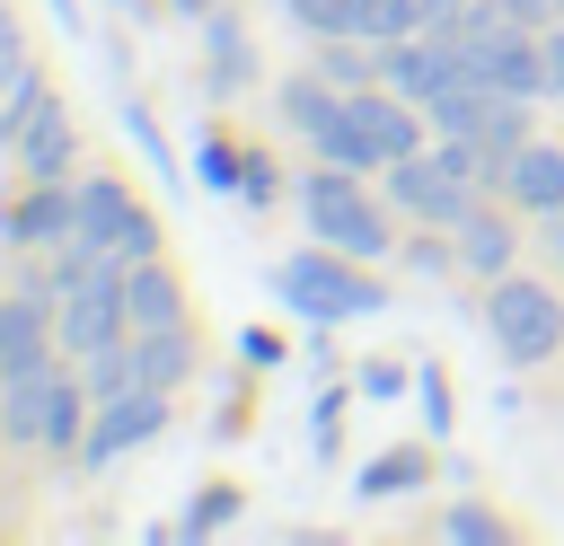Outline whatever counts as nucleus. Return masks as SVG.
<instances>
[{"label": "nucleus", "mask_w": 564, "mask_h": 546, "mask_svg": "<svg viewBox=\"0 0 564 546\" xmlns=\"http://www.w3.org/2000/svg\"><path fill=\"white\" fill-rule=\"evenodd\" d=\"M485 335H494V352H502L511 370H538V361L564 352V299H555L546 282H529V273H494V291H485Z\"/></svg>", "instance_id": "39448f33"}, {"label": "nucleus", "mask_w": 564, "mask_h": 546, "mask_svg": "<svg viewBox=\"0 0 564 546\" xmlns=\"http://www.w3.org/2000/svg\"><path fill=\"white\" fill-rule=\"evenodd\" d=\"M194 176H203L212 194H229V185H238V150H229V141H203V159H194Z\"/></svg>", "instance_id": "a878e982"}, {"label": "nucleus", "mask_w": 564, "mask_h": 546, "mask_svg": "<svg viewBox=\"0 0 564 546\" xmlns=\"http://www.w3.org/2000/svg\"><path fill=\"white\" fill-rule=\"evenodd\" d=\"M335 106H344V88H335L326 70H308V79H282V97H273V114H282L300 141H317V123H326Z\"/></svg>", "instance_id": "6ab92c4d"}, {"label": "nucleus", "mask_w": 564, "mask_h": 546, "mask_svg": "<svg viewBox=\"0 0 564 546\" xmlns=\"http://www.w3.org/2000/svg\"><path fill=\"white\" fill-rule=\"evenodd\" d=\"M79 247H97V255H115V264H141V255H159V220L132 203V185H115V176H79V229H70Z\"/></svg>", "instance_id": "0eeeda50"}, {"label": "nucleus", "mask_w": 564, "mask_h": 546, "mask_svg": "<svg viewBox=\"0 0 564 546\" xmlns=\"http://www.w3.org/2000/svg\"><path fill=\"white\" fill-rule=\"evenodd\" d=\"M123 291H132V335H141V326H185V291H176V273H167L159 255H141V264L123 273Z\"/></svg>", "instance_id": "f3484780"}, {"label": "nucleus", "mask_w": 564, "mask_h": 546, "mask_svg": "<svg viewBox=\"0 0 564 546\" xmlns=\"http://www.w3.org/2000/svg\"><path fill=\"white\" fill-rule=\"evenodd\" d=\"M0 440H9V370H0Z\"/></svg>", "instance_id": "f704fd0d"}, {"label": "nucleus", "mask_w": 564, "mask_h": 546, "mask_svg": "<svg viewBox=\"0 0 564 546\" xmlns=\"http://www.w3.org/2000/svg\"><path fill=\"white\" fill-rule=\"evenodd\" d=\"M79 229V185L70 176H26V194L0 211V238L9 247H62Z\"/></svg>", "instance_id": "ddd939ff"}, {"label": "nucleus", "mask_w": 564, "mask_h": 546, "mask_svg": "<svg viewBox=\"0 0 564 546\" xmlns=\"http://www.w3.org/2000/svg\"><path fill=\"white\" fill-rule=\"evenodd\" d=\"M388 203L405 220H432V229H458L476 211V176H458L441 150H414V159H388Z\"/></svg>", "instance_id": "1a4fd4ad"}, {"label": "nucleus", "mask_w": 564, "mask_h": 546, "mask_svg": "<svg viewBox=\"0 0 564 546\" xmlns=\"http://www.w3.org/2000/svg\"><path fill=\"white\" fill-rule=\"evenodd\" d=\"M123 132L141 141V159H150L159 176H176V159H167V141H159V114H150V106H132V97H123Z\"/></svg>", "instance_id": "4be33fe9"}, {"label": "nucleus", "mask_w": 564, "mask_h": 546, "mask_svg": "<svg viewBox=\"0 0 564 546\" xmlns=\"http://www.w3.org/2000/svg\"><path fill=\"white\" fill-rule=\"evenodd\" d=\"M405 264H414V273H441V264H449V247H432V238H405Z\"/></svg>", "instance_id": "c85d7f7f"}, {"label": "nucleus", "mask_w": 564, "mask_h": 546, "mask_svg": "<svg viewBox=\"0 0 564 546\" xmlns=\"http://www.w3.org/2000/svg\"><path fill=\"white\" fill-rule=\"evenodd\" d=\"M159 432H167V387H123V396H97L79 458H88V467H115V458L150 449Z\"/></svg>", "instance_id": "9d476101"}, {"label": "nucleus", "mask_w": 564, "mask_h": 546, "mask_svg": "<svg viewBox=\"0 0 564 546\" xmlns=\"http://www.w3.org/2000/svg\"><path fill=\"white\" fill-rule=\"evenodd\" d=\"M53 18H62V26H79V0H53Z\"/></svg>", "instance_id": "72a5a7b5"}, {"label": "nucleus", "mask_w": 564, "mask_h": 546, "mask_svg": "<svg viewBox=\"0 0 564 546\" xmlns=\"http://www.w3.org/2000/svg\"><path fill=\"white\" fill-rule=\"evenodd\" d=\"M44 291H53V282H35V291H0V370H9V379L62 361V308H53Z\"/></svg>", "instance_id": "f8f14e48"}, {"label": "nucleus", "mask_w": 564, "mask_h": 546, "mask_svg": "<svg viewBox=\"0 0 564 546\" xmlns=\"http://www.w3.org/2000/svg\"><path fill=\"white\" fill-rule=\"evenodd\" d=\"M26 70H35V62H26V35H18V18L0 9V97H9V88H18Z\"/></svg>", "instance_id": "393cba45"}, {"label": "nucleus", "mask_w": 564, "mask_h": 546, "mask_svg": "<svg viewBox=\"0 0 564 546\" xmlns=\"http://www.w3.org/2000/svg\"><path fill=\"white\" fill-rule=\"evenodd\" d=\"M88 379H70L62 361H44V370H18L9 379V440H26V449H79L88 440Z\"/></svg>", "instance_id": "423d86ee"}, {"label": "nucleus", "mask_w": 564, "mask_h": 546, "mask_svg": "<svg viewBox=\"0 0 564 546\" xmlns=\"http://www.w3.org/2000/svg\"><path fill=\"white\" fill-rule=\"evenodd\" d=\"M273 291H282V308L291 317H308V326H344V317H370V308H388V291L361 273V255H344V247H300V255H282L273 264Z\"/></svg>", "instance_id": "f03ea898"}, {"label": "nucleus", "mask_w": 564, "mask_h": 546, "mask_svg": "<svg viewBox=\"0 0 564 546\" xmlns=\"http://www.w3.org/2000/svg\"><path fill=\"white\" fill-rule=\"evenodd\" d=\"M335 423H344V387L317 396V449H335Z\"/></svg>", "instance_id": "cd10ccee"}, {"label": "nucleus", "mask_w": 564, "mask_h": 546, "mask_svg": "<svg viewBox=\"0 0 564 546\" xmlns=\"http://www.w3.org/2000/svg\"><path fill=\"white\" fill-rule=\"evenodd\" d=\"M502 203L520 211H564V150L555 141H520L502 159Z\"/></svg>", "instance_id": "4468645a"}, {"label": "nucleus", "mask_w": 564, "mask_h": 546, "mask_svg": "<svg viewBox=\"0 0 564 546\" xmlns=\"http://www.w3.org/2000/svg\"><path fill=\"white\" fill-rule=\"evenodd\" d=\"M441 537H458V546H502V520H494V511H476V502H458V511L441 520Z\"/></svg>", "instance_id": "5701e85b"}, {"label": "nucleus", "mask_w": 564, "mask_h": 546, "mask_svg": "<svg viewBox=\"0 0 564 546\" xmlns=\"http://www.w3.org/2000/svg\"><path fill=\"white\" fill-rule=\"evenodd\" d=\"M0 150H9L26 176H70L79 123H70V106L53 97V79H44V70H26V79L0 97Z\"/></svg>", "instance_id": "20e7f679"}, {"label": "nucleus", "mask_w": 564, "mask_h": 546, "mask_svg": "<svg viewBox=\"0 0 564 546\" xmlns=\"http://www.w3.org/2000/svg\"><path fill=\"white\" fill-rule=\"evenodd\" d=\"M458 53L476 62L485 88H502V97H520V106H538V97L555 88V70H546V35H529V26H494L485 44H458Z\"/></svg>", "instance_id": "9b49d317"}, {"label": "nucleus", "mask_w": 564, "mask_h": 546, "mask_svg": "<svg viewBox=\"0 0 564 546\" xmlns=\"http://www.w3.org/2000/svg\"><path fill=\"white\" fill-rule=\"evenodd\" d=\"M423 9H458V0H423Z\"/></svg>", "instance_id": "e433bc0d"}, {"label": "nucleus", "mask_w": 564, "mask_h": 546, "mask_svg": "<svg viewBox=\"0 0 564 546\" xmlns=\"http://www.w3.org/2000/svg\"><path fill=\"white\" fill-rule=\"evenodd\" d=\"M414 405H423V432H449V379H441L432 361L414 370Z\"/></svg>", "instance_id": "b1692460"}, {"label": "nucleus", "mask_w": 564, "mask_h": 546, "mask_svg": "<svg viewBox=\"0 0 564 546\" xmlns=\"http://www.w3.org/2000/svg\"><path fill=\"white\" fill-rule=\"evenodd\" d=\"M238 352H247V361H256V370H282V343H273V335H264V326H247V335H238Z\"/></svg>", "instance_id": "bb28decb"}, {"label": "nucleus", "mask_w": 564, "mask_h": 546, "mask_svg": "<svg viewBox=\"0 0 564 546\" xmlns=\"http://www.w3.org/2000/svg\"><path fill=\"white\" fill-rule=\"evenodd\" d=\"M300 211H308V229H317L326 247H344V255H361V264L397 247V229H388V211H397V203H379V194L361 185V167L317 159V167H308V185H300Z\"/></svg>", "instance_id": "7ed1b4c3"}, {"label": "nucleus", "mask_w": 564, "mask_h": 546, "mask_svg": "<svg viewBox=\"0 0 564 546\" xmlns=\"http://www.w3.org/2000/svg\"><path fill=\"white\" fill-rule=\"evenodd\" d=\"M546 255L564 264V211H546Z\"/></svg>", "instance_id": "473e14b6"}, {"label": "nucleus", "mask_w": 564, "mask_h": 546, "mask_svg": "<svg viewBox=\"0 0 564 546\" xmlns=\"http://www.w3.org/2000/svg\"><path fill=\"white\" fill-rule=\"evenodd\" d=\"M414 484H423V449H388V458H370V467L352 476L361 502H388V493H414Z\"/></svg>", "instance_id": "aec40b11"}, {"label": "nucleus", "mask_w": 564, "mask_h": 546, "mask_svg": "<svg viewBox=\"0 0 564 546\" xmlns=\"http://www.w3.org/2000/svg\"><path fill=\"white\" fill-rule=\"evenodd\" d=\"M546 70H555V88H564V18L546 26Z\"/></svg>", "instance_id": "7c9ffc66"}, {"label": "nucleus", "mask_w": 564, "mask_h": 546, "mask_svg": "<svg viewBox=\"0 0 564 546\" xmlns=\"http://www.w3.org/2000/svg\"><path fill=\"white\" fill-rule=\"evenodd\" d=\"M423 123H432V114H423L414 97H397V88H344V106L317 123L308 150L370 176V167H388V159H414V150H423Z\"/></svg>", "instance_id": "f257e3e1"}, {"label": "nucleus", "mask_w": 564, "mask_h": 546, "mask_svg": "<svg viewBox=\"0 0 564 546\" xmlns=\"http://www.w3.org/2000/svg\"><path fill=\"white\" fill-rule=\"evenodd\" d=\"M167 9H176V18H194V26H203V18H212V9H220V0H167Z\"/></svg>", "instance_id": "2f4dec72"}, {"label": "nucleus", "mask_w": 564, "mask_h": 546, "mask_svg": "<svg viewBox=\"0 0 564 546\" xmlns=\"http://www.w3.org/2000/svg\"><path fill=\"white\" fill-rule=\"evenodd\" d=\"M423 114H432V132L485 141L494 159H511V150L529 141V106H520V97H502V88H485V79H458V88H441Z\"/></svg>", "instance_id": "6e6552de"}, {"label": "nucleus", "mask_w": 564, "mask_h": 546, "mask_svg": "<svg viewBox=\"0 0 564 546\" xmlns=\"http://www.w3.org/2000/svg\"><path fill=\"white\" fill-rule=\"evenodd\" d=\"M229 520H238V493H229V484H203L176 528H185V537H212V528H229Z\"/></svg>", "instance_id": "412c9836"}, {"label": "nucleus", "mask_w": 564, "mask_h": 546, "mask_svg": "<svg viewBox=\"0 0 564 546\" xmlns=\"http://www.w3.org/2000/svg\"><path fill=\"white\" fill-rule=\"evenodd\" d=\"M185 379H194V335L185 326H141L132 335V387H167L176 396Z\"/></svg>", "instance_id": "dca6fc26"}, {"label": "nucleus", "mask_w": 564, "mask_h": 546, "mask_svg": "<svg viewBox=\"0 0 564 546\" xmlns=\"http://www.w3.org/2000/svg\"><path fill=\"white\" fill-rule=\"evenodd\" d=\"M397 387H405V370H388V361H379V370H361V396H397Z\"/></svg>", "instance_id": "c756f323"}, {"label": "nucleus", "mask_w": 564, "mask_h": 546, "mask_svg": "<svg viewBox=\"0 0 564 546\" xmlns=\"http://www.w3.org/2000/svg\"><path fill=\"white\" fill-rule=\"evenodd\" d=\"M203 88H212V97L256 88V44H247V26H238L229 9H212V18H203Z\"/></svg>", "instance_id": "2eb2a0df"}, {"label": "nucleus", "mask_w": 564, "mask_h": 546, "mask_svg": "<svg viewBox=\"0 0 564 546\" xmlns=\"http://www.w3.org/2000/svg\"><path fill=\"white\" fill-rule=\"evenodd\" d=\"M511 220H494V203H476L467 220H458V264L467 273H511Z\"/></svg>", "instance_id": "a211bd4d"}, {"label": "nucleus", "mask_w": 564, "mask_h": 546, "mask_svg": "<svg viewBox=\"0 0 564 546\" xmlns=\"http://www.w3.org/2000/svg\"><path fill=\"white\" fill-rule=\"evenodd\" d=\"M115 9H132V18H141V0H115Z\"/></svg>", "instance_id": "c9c22d12"}]
</instances>
